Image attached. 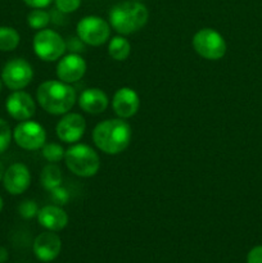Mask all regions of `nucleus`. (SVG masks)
<instances>
[{
	"label": "nucleus",
	"instance_id": "f3484780",
	"mask_svg": "<svg viewBox=\"0 0 262 263\" xmlns=\"http://www.w3.org/2000/svg\"><path fill=\"white\" fill-rule=\"evenodd\" d=\"M109 100L107 94L98 87L84 90L79 98V105L84 112L89 115H100L108 108Z\"/></svg>",
	"mask_w": 262,
	"mask_h": 263
},
{
	"label": "nucleus",
	"instance_id": "412c9836",
	"mask_svg": "<svg viewBox=\"0 0 262 263\" xmlns=\"http://www.w3.org/2000/svg\"><path fill=\"white\" fill-rule=\"evenodd\" d=\"M49 22H50V14L40 8L32 9L27 15L28 26L33 30H43L49 25Z\"/></svg>",
	"mask_w": 262,
	"mask_h": 263
},
{
	"label": "nucleus",
	"instance_id": "aec40b11",
	"mask_svg": "<svg viewBox=\"0 0 262 263\" xmlns=\"http://www.w3.org/2000/svg\"><path fill=\"white\" fill-rule=\"evenodd\" d=\"M20 33L8 26H0V51H12L20 44Z\"/></svg>",
	"mask_w": 262,
	"mask_h": 263
},
{
	"label": "nucleus",
	"instance_id": "c756f323",
	"mask_svg": "<svg viewBox=\"0 0 262 263\" xmlns=\"http://www.w3.org/2000/svg\"><path fill=\"white\" fill-rule=\"evenodd\" d=\"M4 172H5L4 164H3V162L0 161V181H2V180H3V176H4Z\"/></svg>",
	"mask_w": 262,
	"mask_h": 263
},
{
	"label": "nucleus",
	"instance_id": "2f4dec72",
	"mask_svg": "<svg viewBox=\"0 0 262 263\" xmlns=\"http://www.w3.org/2000/svg\"><path fill=\"white\" fill-rule=\"evenodd\" d=\"M2 86H3V81L0 80V91H2Z\"/></svg>",
	"mask_w": 262,
	"mask_h": 263
},
{
	"label": "nucleus",
	"instance_id": "ddd939ff",
	"mask_svg": "<svg viewBox=\"0 0 262 263\" xmlns=\"http://www.w3.org/2000/svg\"><path fill=\"white\" fill-rule=\"evenodd\" d=\"M86 72V62L80 54L69 53L59 59L57 64V76L66 84H73L81 80Z\"/></svg>",
	"mask_w": 262,
	"mask_h": 263
},
{
	"label": "nucleus",
	"instance_id": "4be33fe9",
	"mask_svg": "<svg viewBox=\"0 0 262 263\" xmlns=\"http://www.w3.org/2000/svg\"><path fill=\"white\" fill-rule=\"evenodd\" d=\"M41 149H43V157L48 162L57 163V162H59L61 159H64V153H66V151H64L63 146L59 145V144L45 143Z\"/></svg>",
	"mask_w": 262,
	"mask_h": 263
},
{
	"label": "nucleus",
	"instance_id": "9b49d317",
	"mask_svg": "<svg viewBox=\"0 0 262 263\" xmlns=\"http://www.w3.org/2000/svg\"><path fill=\"white\" fill-rule=\"evenodd\" d=\"M7 112L12 118L17 121H27L33 117L36 112V103L28 92L15 90L5 102Z\"/></svg>",
	"mask_w": 262,
	"mask_h": 263
},
{
	"label": "nucleus",
	"instance_id": "2eb2a0df",
	"mask_svg": "<svg viewBox=\"0 0 262 263\" xmlns=\"http://www.w3.org/2000/svg\"><path fill=\"white\" fill-rule=\"evenodd\" d=\"M112 107L116 115L122 120L133 117L140 107L138 92L131 87H121L113 95Z\"/></svg>",
	"mask_w": 262,
	"mask_h": 263
},
{
	"label": "nucleus",
	"instance_id": "a211bd4d",
	"mask_svg": "<svg viewBox=\"0 0 262 263\" xmlns=\"http://www.w3.org/2000/svg\"><path fill=\"white\" fill-rule=\"evenodd\" d=\"M41 185L46 190H55L61 186L62 184V171L57 164H46L43 168L40 175Z\"/></svg>",
	"mask_w": 262,
	"mask_h": 263
},
{
	"label": "nucleus",
	"instance_id": "0eeeda50",
	"mask_svg": "<svg viewBox=\"0 0 262 263\" xmlns=\"http://www.w3.org/2000/svg\"><path fill=\"white\" fill-rule=\"evenodd\" d=\"M76 32L86 45L99 46L109 39L110 25L98 15H87L77 23Z\"/></svg>",
	"mask_w": 262,
	"mask_h": 263
},
{
	"label": "nucleus",
	"instance_id": "c85d7f7f",
	"mask_svg": "<svg viewBox=\"0 0 262 263\" xmlns=\"http://www.w3.org/2000/svg\"><path fill=\"white\" fill-rule=\"evenodd\" d=\"M8 257H9V254H8L7 249L0 247V263H4L8 259Z\"/></svg>",
	"mask_w": 262,
	"mask_h": 263
},
{
	"label": "nucleus",
	"instance_id": "473e14b6",
	"mask_svg": "<svg viewBox=\"0 0 262 263\" xmlns=\"http://www.w3.org/2000/svg\"><path fill=\"white\" fill-rule=\"evenodd\" d=\"M45 263H51V262H45Z\"/></svg>",
	"mask_w": 262,
	"mask_h": 263
},
{
	"label": "nucleus",
	"instance_id": "6ab92c4d",
	"mask_svg": "<svg viewBox=\"0 0 262 263\" xmlns=\"http://www.w3.org/2000/svg\"><path fill=\"white\" fill-rule=\"evenodd\" d=\"M108 53L115 61H126L131 53V44L123 36H116L108 44Z\"/></svg>",
	"mask_w": 262,
	"mask_h": 263
},
{
	"label": "nucleus",
	"instance_id": "39448f33",
	"mask_svg": "<svg viewBox=\"0 0 262 263\" xmlns=\"http://www.w3.org/2000/svg\"><path fill=\"white\" fill-rule=\"evenodd\" d=\"M33 51L44 62H55L66 53V41L57 31L43 28L33 36Z\"/></svg>",
	"mask_w": 262,
	"mask_h": 263
},
{
	"label": "nucleus",
	"instance_id": "20e7f679",
	"mask_svg": "<svg viewBox=\"0 0 262 263\" xmlns=\"http://www.w3.org/2000/svg\"><path fill=\"white\" fill-rule=\"evenodd\" d=\"M64 162L69 171L80 177H91L97 175L100 159L97 152L86 144H74L64 153Z\"/></svg>",
	"mask_w": 262,
	"mask_h": 263
},
{
	"label": "nucleus",
	"instance_id": "423d86ee",
	"mask_svg": "<svg viewBox=\"0 0 262 263\" xmlns=\"http://www.w3.org/2000/svg\"><path fill=\"white\" fill-rule=\"evenodd\" d=\"M193 48L202 58L218 61L226 53V41L213 28H202L193 37Z\"/></svg>",
	"mask_w": 262,
	"mask_h": 263
},
{
	"label": "nucleus",
	"instance_id": "5701e85b",
	"mask_svg": "<svg viewBox=\"0 0 262 263\" xmlns=\"http://www.w3.org/2000/svg\"><path fill=\"white\" fill-rule=\"evenodd\" d=\"M12 136L13 133L10 130L9 123L3 120V118H0V154H3L9 148Z\"/></svg>",
	"mask_w": 262,
	"mask_h": 263
},
{
	"label": "nucleus",
	"instance_id": "4468645a",
	"mask_svg": "<svg viewBox=\"0 0 262 263\" xmlns=\"http://www.w3.org/2000/svg\"><path fill=\"white\" fill-rule=\"evenodd\" d=\"M62 240L54 231H45L36 236L33 241V253L41 262H51L59 256Z\"/></svg>",
	"mask_w": 262,
	"mask_h": 263
},
{
	"label": "nucleus",
	"instance_id": "cd10ccee",
	"mask_svg": "<svg viewBox=\"0 0 262 263\" xmlns=\"http://www.w3.org/2000/svg\"><path fill=\"white\" fill-rule=\"evenodd\" d=\"M23 2H25L26 5L33 8V9H36V8L43 9V8L49 7L53 3V0H23Z\"/></svg>",
	"mask_w": 262,
	"mask_h": 263
},
{
	"label": "nucleus",
	"instance_id": "f03ea898",
	"mask_svg": "<svg viewBox=\"0 0 262 263\" xmlns=\"http://www.w3.org/2000/svg\"><path fill=\"white\" fill-rule=\"evenodd\" d=\"M36 100L40 107L50 115H66L76 103V91L71 85L61 80H49L38 87Z\"/></svg>",
	"mask_w": 262,
	"mask_h": 263
},
{
	"label": "nucleus",
	"instance_id": "7ed1b4c3",
	"mask_svg": "<svg viewBox=\"0 0 262 263\" xmlns=\"http://www.w3.org/2000/svg\"><path fill=\"white\" fill-rule=\"evenodd\" d=\"M149 12L138 0L122 2L113 5L109 10V25L118 33L126 36L136 32L148 22Z\"/></svg>",
	"mask_w": 262,
	"mask_h": 263
},
{
	"label": "nucleus",
	"instance_id": "72a5a7b5",
	"mask_svg": "<svg viewBox=\"0 0 262 263\" xmlns=\"http://www.w3.org/2000/svg\"><path fill=\"white\" fill-rule=\"evenodd\" d=\"M138 2H141V0H138Z\"/></svg>",
	"mask_w": 262,
	"mask_h": 263
},
{
	"label": "nucleus",
	"instance_id": "bb28decb",
	"mask_svg": "<svg viewBox=\"0 0 262 263\" xmlns=\"http://www.w3.org/2000/svg\"><path fill=\"white\" fill-rule=\"evenodd\" d=\"M247 263H262V246H257L249 251Z\"/></svg>",
	"mask_w": 262,
	"mask_h": 263
},
{
	"label": "nucleus",
	"instance_id": "1a4fd4ad",
	"mask_svg": "<svg viewBox=\"0 0 262 263\" xmlns=\"http://www.w3.org/2000/svg\"><path fill=\"white\" fill-rule=\"evenodd\" d=\"M13 139L20 148L38 151L46 141L45 128L35 121H21L13 131Z\"/></svg>",
	"mask_w": 262,
	"mask_h": 263
},
{
	"label": "nucleus",
	"instance_id": "6e6552de",
	"mask_svg": "<svg viewBox=\"0 0 262 263\" xmlns=\"http://www.w3.org/2000/svg\"><path fill=\"white\" fill-rule=\"evenodd\" d=\"M33 69L31 64L23 58L10 59L5 63L2 71V81L8 89L22 90L32 81Z\"/></svg>",
	"mask_w": 262,
	"mask_h": 263
},
{
	"label": "nucleus",
	"instance_id": "f257e3e1",
	"mask_svg": "<svg viewBox=\"0 0 262 263\" xmlns=\"http://www.w3.org/2000/svg\"><path fill=\"white\" fill-rule=\"evenodd\" d=\"M92 141L105 154H120L131 141V127L122 118L102 121L92 130Z\"/></svg>",
	"mask_w": 262,
	"mask_h": 263
},
{
	"label": "nucleus",
	"instance_id": "7c9ffc66",
	"mask_svg": "<svg viewBox=\"0 0 262 263\" xmlns=\"http://www.w3.org/2000/svg\"><path fill=\"white\" fill-rule=\"evenodd\" d=\"M3 205H4V203H3V198L0 197V212H2V210H3Z\"/></svg>",
	"mask_w": 262,
	"mask_h": 263
},
{
	"label": "nucleus",
	"instance_id": "f8f14e48",
	"mask_svg": "<svg viewBox=\"0 0 262 263\" xmlns=\"http://www.w3.org/2000/svg\"><path fill=\"white\" fill-rule=\"evenodd\" d=\"M3 185L9 194H23L31 185V174L28 167L23 163H13L8 167V170H5Z\"/></svg>",
	"mask_w": 262,
	"mask_h": 263
},
{
	"label": "nucleus",
	"instance_id": "393cba45",
	"mask_svg": "<svg viewBox=\"0 0 262 263\" xmlns=\"http://www.w3.org/2000/svg\"><path fill=\"white\" fill-rule=\"evenodd\" d=\"M58 12L67 14V13H73L81 5V0H54Z\"/></svg>",
	"mask_w": 262,
	"mask_h": 263
},
{
	"label": "nucleus",
	"instance_id": "b1692460",
	"mask_svg": "<svg viewBox=\"0 0 262 263\" xmlns=\"http://www.w3.org/2000/svg\"><path fill=\"white\" fill-rule=\"evenodd\" d=\"M18 212H20L21 217L25 220H31L35 216H38L39 207L36 204L35 200H23L20 205H18Z\"/></svg>",
	"mask_w": 262,
	"mask_h": 263
},
{
	"label": "nucleus",
	"instance_id": "9d476101",
	"mask_svg": "<svg viewBox=\"0 0 262 263\" xmlns=\"http://www.w3.org/2000/svg\"><path fill=\"white\" fill-rule=\"evenodd\" d=\"M86 121L79 113H66L57 123L55 134L62 141L74 144L84 136Z\"/></svg>",
	"mask_w": 262,
	"mask_h": 263
},
{
	"label": "nucleus",
	"instance_id": "a878e982",
	"mask_svg": "<svg viewBox=\"0 0 262 263\" xmlns=\"http://www.w3.org/2000/svg\"><path fill=\"white\" fill-rule=\"evenodd\" d=\"M85 45H86V44H85L79 36H73V37H71L66 43V49L71 51V53L79 54L85 50Z\"/></svg>",
	"mask_w": 262,
	"mask_h": 263
},
{
	"label": "nucleus",
	"instance_id": "dca6fc26",
	"mask_svg": "<svg viewBox=\"0 0 262 263\" xmlns=\"http://www.w3.org/2000/svg\"><path fill=\"white\" fill-rule=\"evenodd\" d=\"M38 221L43 228L49 231H61L68 223V215L63 208L58 205H45L40 208L38 213Z\"/></svg>",
	"mask_w": 262,
	"mask_h": 263
}]
</instances>
